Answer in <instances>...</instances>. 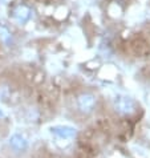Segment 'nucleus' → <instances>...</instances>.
<instances>
[{
	"label": "nucleus",
	"instance_id": "nucleus-1",
	"mask_svg": "<svg viewBox=\"0 0 150 158\" xmlns=\"http://www.w3.org/2000/svg\"><path fill=\"white\" fill-rule=\"evenodd\" d=\"M12 145L14 146H16V149H21V148H24V143L23 142H20V138H14V141H12Z\"/></svg>",
	"mask_w": 150,
	"mask_h": 158
}]
</instances>
